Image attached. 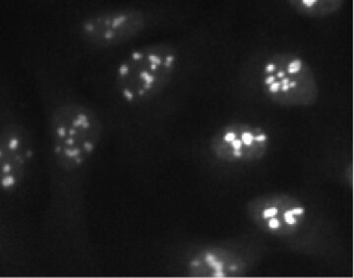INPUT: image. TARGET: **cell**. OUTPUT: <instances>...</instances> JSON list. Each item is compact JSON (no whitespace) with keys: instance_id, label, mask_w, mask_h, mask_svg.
I'll return each instance as SVG.
<instances>
[{"instance_id":"cell-7","label":"cell","mask_w":354,"mask_h":278,"mask_svg":"<svg viewBox=\"0 0 354 278\" xmlns=\"http://www.w3.org/2000/svg\"><path fill=\"white\" fill-rule=\"evenodd\" d=\"M253 141L254 136L250 132H244L243 134H242V142H244L246 146L252 144Z\"/></svg>"},{"instance_id":"cell-14","label":"cell","mask_w":354,"mask_h":278,"mask_svg":"<svg viewBox=\"0 0 354 278\" xmlns=\"http://www.w3.org/2000/svg\"><path fill=\"white\" fill-rule=\"evenodd\" d=\"M214 261H216V257L214 254H208L206 256V261L208 263H213Z\"/></svg>"},{"instance_id":"cell-13","label":"cell","mask_w":354,"mask_h":278,"mask_svg":"<svg viewBox=\"0 0 354 278\" xmlns=\"http://www.w3.org/2000/svg\"><path fill=\"white\" fill-rule=\"evenodd\" d=\"M232 147H234V149H241L242 146V141L241 140H234L232 141Z\"/></svg>"},{"instance_id":"cell-19","label":"cell","mask_w":354,"mask_h":278,"mask_svg":"<svg viewBox=\"0 0 354 278\" xmlns=\"http://www.w3.org/2000/svg\"><path fill=\"white\" fill-rule=\"evenodd\" d=\"M236 270V268H235V266H232V268H230V270Z\"/></svg>"},{"instance_id":"cell-5","label":"cell","mask_w":354,"mask_h":278,"mask_svg":"<svg viewBox=\"0 0 354 278\" xmlns=\"http://www.w3.org/2000/svg\"><path fill=\"white\" fill-rule=\"evenodd\" d=\"M285 1L298 15L321 20L339 13L346 6V0H285Z\"/></svg>"},{"instance_id":"cell-10","label":"cell","mask_w":354,"mask_h":278,"mask_svg":"<svg viewBox=\"0 0 354 278\" xmlns=\"http://www.w3.org/2000/svg\"><path fill=\"white\" fill-rule=\"evenodd\" d=\"M209 265L213 266L216 272H221L223 270V263H221V261H214L213 263H209Z\"/></svg>"},{"instance_id":"cell-4","label":"cell","mask_w":354,"mask_h":278,"mask_svg":"<svg viewBox=\"0 0 354 278\" xmlns=\"http://www.w3.org/2000/svg\"><path fill=\"white\" fill-rule=\"evenodd\" d=\"M6 102L0 99V191L11 193L29 176L36 149L32 133Z\"/></svg>"},{"instance_id":"cell-15","label":"cell","mask_w":354,"mask_h":278,"mask_svg":"<svg viewBox=\"0 0 354 278\" xmlns=\"http://www.w3.org/2000/svg\"><path fill=\"white\" fill-rule=\"evenodd\" d=\"M256 142H265L267 140V136L266 135H259V136L254 138Z\"/></svg>"},{"instance_id":"cell-17","label":"cell","mask_w":354,"mask_h":278,"mask_svg":"<svg viewBox=\"0 0 354 278\" xmlns=\"http://www.w3.org/2000/svg\"><path fill=\"white\" fill-rule=\"evenodd\" d=\"M215 277H225V273H223V272H216Z\"/></svg>"},{"instance_id":"cell-16","label":"cell","mask_w":354,"mask_h":278,"mask_svg":"<svg viewBox=\"0 0 354 278\" xmlns=\"http://www.w3.org/2000/svg\"><path fill=\"white\" fill-rule=\"evenodd\" d=\"M234 156H236V158H241V156H242V153L241 151H239V149H235V151H234Z\"/></svg>"},{"instance_id":"cell-12","label":"cell","mask_w":354,"mask_h":278,"mask_svg":"<svg viewBox=\"0 0 354 278\" xmlns=\"http://www.w3.org/2000/svg\"><path fill=\"white\" fill-rule=\"evenodd\" d=\"M235 140V134L234 132H228L225 134V141L227 142H232Z\"/></svg>"},{"instance_id":"cell-18","label":"cell","mask_w":354,"mask_h":278,"mask_svg":"<svg viewBox=\"0 0 354 278\" xmlns=\"http://www.w3.org/2000/svg\"><path fill=\"white\" fill-rule=\"evenodd\" d=\"M191 265H192V266H199V261H192V263H191Z\"/></svg>"},{"instance_id":"cell-8","label":"cell","mask_w":354,"mask_h":278,"mask_svg":"<svg viewBox=\"0 0 354 278\" xmlns=\"http://www.w3.org/2000/svg\"><path fill=\"white\" fill-rule=\"evenodd\" d=\"M283 217H285L286 223L288 224H295L297 223V219H295V216H293L292 214H291L290 210H288V212H285V214H283Z\"/></svg>"},{"instance_id":"cell-9","label":"cell","mask_w":354,"mask_h":278,"mask_svg":"<svg viewBox=\"0 0 354 278\" xmlns=\"http://www.w3.org/2000/svg\"><path fill=\"white\" fill-rule=\"evenodd\" d=\"M279 225H281V223H279V221L278 219H274V217H272L271 221H269V226L271 229H279Z\"/></svg>"},{"instance_id":"cell-2","label":"cell","mask_w":354,"mask_h":278,"mask_svg":"<svg viewBox=\"0 0 354 278\" xmlns=\"http://www.w3.org/2000/svg\"><path fill=\"white\" fill-rule=\"evenodd\" d=\"M188 16L189 6L180 0L102 4L72 19L67 37L84 51L109 53L152 33L183 24Z\"/></svg>"},{"instance_id":"cell-3","label":"cell","mask_w":354,"mask_h":278,"mask_svg":"<svg viewBox=\"0 0 354 278\" xmlns=\"http://www.w3.org/2000/svg\"><path fill=\"white\" fill-rule=\"evenodd\" d=\"M185 48L184 41L176 39L133 48L106 73L109 95L127 105L143 104L160 95L174 79Z\"/></svg>"},{"instance_id":"cell-6","label":"cell","mask_w":354,"mask_h":278,"mask_svg":"<svg viewBox=\"0 0 354 278\" xmlns=\"http://www.w3.org/2000/svg\"><path fill=\"white\" fill-rule=\"evenodd\" d=\"M278 214V209L277 207H271V209L265 210L263 212V217L264 219H270V217H274Z\"/></svg>"},{"instance_id":"cell-11","label":"cell","mask_w":354,"mask_h":278,"mask_svg":"<svg viewBox=\"0 0 354 278\" xmlns=\"http://www.w3.org/2000/svg\"><path fill=\"white\" fill-rule=\"evenodd\" d=\"M290 212L293 216H302L304 214V209H302V207H295V209L291 210Z\"/></svg>"},{"instance_id":"cell-1","label":"cell","mask_w":354,"mask_h":278,"mask_svg":"<svg viewBox=\"0 0 354 278\" xmlns=\"http://www.w3.org/2000/svg\"><path fill=\"white\" fill-rule=\"evenodd\" d=\"M39 93L46 115L50 219L71 239L86 236V189L101 146L104 124L99 111L59 78L41 70Z\"/></svg>"},{"instance_id":"cell-20","label":"cell","mask_w":354,"mask_h":278,"mask_svg":"<svg viewBox=\"0 0 354 278\" xmlns=\"http://www.w3.org/2000/svg\"><path fill=\"white\" fill-rule=\"evenodd\" d=\"M53 1H57V0H53Z\"/></svg>"}]
</instances>
